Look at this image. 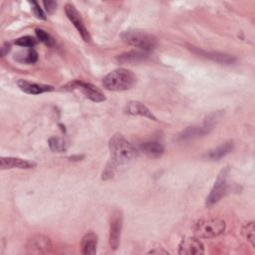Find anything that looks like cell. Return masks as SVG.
I'll list each match as a JSON object with an SVG mask.
<instances>
[{
    "label": "cell",
    "instance_id": "cell-3",
    "mask_svg": "<svg viewBox=\"0 0 255 255\" xmlns=\"http://www.w3.org/2000/svg\"><path fill=\"white\" fill-rule=\"evenodd\" d=\"M121 38L125 43L139 48L144 52L152 51L157 46L156 38L153 35L141 30H127L122 33Z\"/></svg>",
    "mask_w": 255,
    "mask_h": 255
},
{
    "label": "cell",
    "instance_id": "cell-9",
    "mask_svg": "<svg viewBox=\"0 0 255 255\" xmlns=\"http://www.w3.org/2000/svg\"><path fill=\"white\" fill-rule=\"evenodd\" d=\"M179 255H201L204 253V246L195 237H186L178 245Z\"/></svg>",
    "mask_w": 255,
    "mask_h": 255
},
{
    "label": "cell",
    "instance_id": "cell-19",
    "mask_svg": "<svg viewBox=\"0 0 255 255\" xmlns=\"http://www.w3.org/2000/svg\"><path fill=\"white\" fill-rule=\"evenodd\" d=\"M209 131L210 130L204 125H202L201 127H189L181 132L179 138L180 139H190V138L201 136L205 133H208Z\"/></svg>",
    "mask_w": 255,
    "mask_h": 255
},
{
    "label": "cell",
    "instance_id": "cell-12",
    "mask_svg": "<svg viewBox=\"0 0 255 255\" xmlns=\"http://www.w3.org/2000/svg\"><path fill=\"white\" fill-rule=\"evenodd\" d=\"M125 113L131 116H141L152 121H156L155 116L150 112V110L142 103L138 101H129L125 108Z\"/></svg>",
    "mask_w": 255,
    "mask_h": 255
},
{
    "label": "cell",
    "instance_id": "cell-11",
    "mask_svg": "<svg viewBox=\"0 0 255 255\" xmlns=\"http://www.w3.org/2000/svg\"><path fill=\"white\" fill-rule=\"evenodd\" d=\"M36 166V163L31 160L22 159L19 157L11 156H2L0 158V168L1 169H11V168H21L29 169Z\"/></svg>",
    "mask_w": 255,
    "mask_h": 255
},
{
    "label": "cell",
    "instance_id": "cell-22",
    "mask_svg": "<svg viewBox=\"0 0 255 255\" xmlns=\"http://www.w3.org/2000/svg\"><path fill=\"white\" fill-rule=\"evenodd\" d=\"M242 235L245 237L246 240H248L253 248H255V225L253 221L247 222L242 227Z\"/></svg>",
    "mask_w": 255,
    "mask_h": 255
},
{
    "label": "cell",
    "instance_id": "cell-26",
    "mask_svg": "<svg viewBox=\"0 0 255 255\" xmlns=\"http://www.w3.org/2000/svg\"><path fill=\"white\" fill-rule=\"evenodd\" d=\"M43 5L45 7V10L50 14L53 13L57 8V2L55 1H44Z\"/></svg>",
    "mask_w": 255,
    "mask_h": 255
},
{
    "label": "cell",
    "instance_id": "cell-23",
    "mask_svg": "<svg viewBox=\"0 0 255 255\" xmlns=\"http://www.w3.org/2000/svg\"><path fill=\"white\" fill-rule=\"evenodd\" d=\"M35 33H36V36L37 38L42 42L44 43L45 45L49 46V47H53L55 45V40L54 38L45 30L43 29H40V28H37L35 30Z\"/></svg>",
    "mask_w": 255,
    "mask_h": 255
},
{
    "label": "cell",
    "instance_id": "cell-27",
    "mask_svg": "<svg viewBox=\"0 0 255 255\" xmlns=\"http://www.w3.org/2000/svg\"><path fill=\"white\" fill-rule=\"evenodd\" d=\"M10 49H11V45L9 43H4V45L1 48V57H5L10 51Z\"/></svg>",
    "mask_w": 255,
    "mask_h": 255
},
{
    "label": "cell",
    "instance_id": "cell-4",
    "mask_svg": "<svg viewBox=\"0 0 255 255\" xmlns=\"http://www.w3.org/2000/svg\"><path fill=\"white\" fill-rule=\"evenodd\" d=\"M225 227V221L220 218L199 219L193 225V233L198 238H213L221 235Z\"/></svg>",
    "mask_w": 255,
    "mask_h": 255
},
{
    "label": "cell",
    "instance_id": "cell-10",
    "mask_svg": "<svg viewBox=\"0 0 255 255\" xmlns=\"http://www.w3.org/2000/svg\"><path fill=\"white\" fill-rule=\"evenodd\" d=\"M52 248L50 238L44 235H37L29 240L27 243V252L32 254L48 253Z\"/></svg>",
    "mask_w": 255,
    "mask_h": 255
},
{
    "label": "cell",
    "instance_id": "cell-8",
    "mask_svg": "<svg viewBox=\"0 0 255 255\" xmlns=\"http://www.w3.org/2000/svg\"><path fill=\"white\" fill-rule=\"evenodd\" d=\"M65 12L67 17L69 18V20L73 23V25L75 26V28L78 30L79 34L81 35V37L83 38V40L85 42H90L91 41V35L83 21V18L81 16V14L78 12V10L76 9V7L71 4V3H67L65 5Z\"/></svg>",
    "mask_w": 255,
    "mask_h": 255
},
{
    "label": "cell",
    "instance_id": "cell-7",
    "mask_svg": "<svg viewBox=\"0 0 255 255\" xmlns=\"http://www.w3.org/2000/svg\"><path fill=\"white\" fill-rule=\"evenodd\" d=\"M123 228V213L121 210H115L111 215L110 220V246L111 249L116 251L119 248L121 234Z\"/></svg>",
    "mask_w": 255,
    "mask_h": 255
},
{
    "label": "cell",
    "instance_id": "cell-5",
    "mask_svg": "<svg viewBox=\"0 0 255 255\" xmlns=\"http://www.w3.org/2000/svg\"><path fill=\"white\" fill-rule=\"evenodd\" d=\"M229 173V168L225 167L221 169V171L218 173L217 178L214 182L213 187L210 190V193L206 197L205 205L211 206L218 202L222 197H224L228 192V183H227V177Z\"/></svg>",
    "mask_w": 255,
    "mask_h": 255
},
{
    "label": "cell",
    "instance_id": "cell-1",
    "mask_svg": "<svg viewBox=\"0 0 255 255\" xmlns=\"http://www.w3.org/2000/svg\"><path fill=\"white\" fill-rule=\"evenodd\" d=\"M111 152L110 159L102 173V179L108 180L114 177L118 169L128 164L138 154L137 149L124 135L120 133L114 134L109 141Z\"/></svg>",
    "mask_w": 255,
    "mask_h": 255
},
{
    "label": "cell",
    "instance_id": "cell-14",
    "mask_svg": "<svg viewBox=\"0 0 255 255\" xmlns=\"http://www.w3.org/2000/svg\"><path fill=\"white\" fill-rule=\"evenodd\" d=\"M98 236L95 232L90 231L84 235L81 242L82 253L84 255H94L97 253Z\"/></svg>",
    "mask_w": 255,
    "mask_h": 255
},
{
    "label": "cell",
    "instance_id": "cell-6",
    "mask_svg": "<svg viewBox=\"0 0 255 255\" xmlns=\"http://www.w3.org/2000/svg\"><path fill=\"white\" fill-rule=\"evenodd\" d=\"M64 90L67 91H73L76 89H79L82 91V93L85 95L86 98L91 100L95 103H101L106 101L105 94L95 85L91 83H86L80 80H75L73 82L68 83L65 87H63Z\"/></svg>",
    "mask_w": 255,
    "mask_h": 255
},
{
    "label": "cell",
    "instance_id": "cell-25",
    "mask_svg": "<svg viewBox=\"0 0 255 255\" xmlns=\"http://www.w3.org/2000/svg\"><path fill=\"white\" fill-rule=\"evenodd\" d=\"M31 3H32V5H33L32 10H33V12H34L35 16H36L38 19L46 20V19H47V17H46V15H45V13L43 12V10L41 9V7L39 6V4H38L36 1H32Z\"/></svg>",
    "mask_w": 255,
    "mask_h": 255
},
{
    "label": "cell",
    "instance_id": "cell-24",
    "mask_svg": "<svg viewBox=\"0 0 255 255\" xmlns=\"http://www.w3.org/2000/svg\"><path fill=\"white\" fill-rule=\"evenodd\" d=\"M15 44L18 46H21V47H25V48H33L37 44V41L32 36H23V37L16 39Z\"/></svg>",
    "mask_w": 255,
    "mask_h": 255
},
{
    "label": "cell",
    "instance_id": "cell-15",
    "mask_svg": "<svg viewBox=\"0 0 255 255\" xmlns=\"http://www.w3.org/2000/svg\"><path fill=\"white\" fill-rule=\"evenodd\" d=\"M232 149H233V142L231 140H228V141L223 142L216 148L206 152L203 155V157H205L208 160H218V159L224 157L229 152H231Z\"/></svg>",
    "mask_w": 255,
    "mask_h": 255
},
{
    "label": "cell",
    "instance_id": "cell-28",
    "mask_svg": "<svg viewBox=\"0 0 255 255\" xmlns=\"http://www.w3.org/2000/svg\"><path fill=\"white\" fill-rule=\"evenodd\" d=\"M168 254V252L166 251V250H164V249H162V248H160V249H152V250H150V251H148V254Z\"/></svg>",
    "mask_w": 255,
    "mask_h": 255
},
{
    "label": "cell",
    "instance_id": "cell-17",
    "mask_svg": "<svg viewBox=\"0 0 255 255\" xmlns=\"http://www.w3.org/2000/svg\"><path fill=\"white\" fill-rule=\"evenodd\" d=\"M140 150L149 157H159L164 151V146L157 141H147L140 144Z\"/></svg>",
    "mask_w": 255,
    "mask_h": 255
},
{
    "label": "cell",
    "instance_id": "cell-16",
    "mask_svg": "<svg viewBox=\"0 0 255 255\" xmlns=\"http://www.w3.org/2000/svg\"><path fill=\"white\" fill-rule=\"evenodd\" d=\"M148 57L147 52L144 51H129L118 56L117 60L122 64H133L141 62Z\"/></svg>",
    "mask_w": 255,
    "mask_h": 255
},
{
    "label": "cell",
    "instance_id": "cell-20",
    "mask_svg": "<svg viewBox=\"0 0 255 255\" xmlns=\"http://www.w3.org/2000/svg\"><path fill=\"white\" fill-rule=\"evenodd\" d=\"M15 59L18 62L21 63H26V64H34L37 62L38 60V53L36 52L35 49L33 48H29L28 50H26L25 53L20 52L17 55H15Z\"/></svg>",
    "mask_w": 255,
    "mask_h": 255
},
{
    "label": "cell",
    "instance_id": "cell-2",
    "mask_svg": "<svg viewBox=\"0 0 255 255\" xmlns=\"http://www.w3.org/2000/svg\"><path fill=\"white\" fill-rule=\"evenodd\" d=\"M135 82L134 74L126 68L116 69L103 79V85L107 90L117 92L129 90L134 86Z\"/></svg>",
    "mask_w": 255,
    "mask_h": 255
},
{
    "label": "cell",
    "instance_id": "cell-21",
    "mask_svg": "<svg viewBox=\"0 0 255 255\" xmlns=\"http://www.w3.org/2000/svg\"><path fill=\"white\" fill-rule=\"evenodd\" d=\"M48 142H49L50 149L54 152H64L68 147V143L66 139H64L63 137L53 136L49 139Z\"/></svg>",
    "mask_w": 255,
    "mask_h": 255
},
{
    "label": "cell",
    "instance_id": "cell-13",
    "mask_svg": "<svg viewBox=\"0 0 255 255\" xmlns=\"http://www.w3.org/2000/svg\"><path fill=\"white\" fill-rule=\"evenodd\" d=\"M17 86L21 91H23L26 94L30 95H39L46 92H51L54 90L53 86L50 85H44V84H36L31 83L26 80H19L17 81Z\"/></svg>",
    "mask_w": 255,
    "mask_h": 255
},
{
    "label": "cell",
    "instance_id": "cell-29",
    "mask_svg": "<svg viewBox=\"0 0 255 255\" xmlns=\"http://www.w3.org/2000/svg\"><path fill=\"white\" fill-rule=\"evenodd\" d=\"M84 157V155H72V156H70L69 158L71 159V160H75V158H77V160H79V159H81V158H83Z\"/></svg>",
    "mask_w": 255,
    "mask_h": 255
},
{
    "label": "cell",
    "instance_id": "cell-18",
    "mask_svg": "<svg viewBox=\"0 0 255 255\" xmlns=\"http://www.w3.org/2000/svg\"><path fill=\"white\" fill-rule=\"evenodd\" d=\"M197 53L206 57V58H209L217 63H220V64H225V65H230V64H233L235 62V58L230 56V55H226V54H222V53H217V52H205V51H202V50H199V49H196Z\"/></svg>",
    "mask_w": 255,
    "mask_h": 255
}]
</instances>
